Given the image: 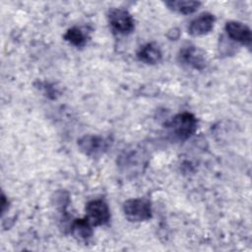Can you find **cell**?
Returning a JSON list of instances; mask_svg holds the SVG:
<instances>
[{"label":"cell","mask_w":252,"mask_h":252,"mask_svg":"<svg viewBox=\"0 0 252 252\" xmlns=\"http://www.w3.org/2000/svg\"><path fill=\"white\" fill-rule=\"evenodd\" d=\"M70 232L76 240L87 242L93 236V225L87 218L75 219L70 224Z\"/></svg>","instance_id":"9c48e42d"},{"label":"cell","mask_w":252,"mask_h":252,"mask_svg":"<svg viewBox=\"0 0 252 252\" xmlns=\"http://www.w3.org/2000/svg\"><path fill=\"white\" fill-rule=\"evenodd\" d=\"M161 57L162 53L160 48L158 44L154 42L144 44L137 52V58L139 59V61L150 65L158 63L161 60Z\"/></svg>","instance_id":"30bf717a"},{"label":"cell","mask_w":252,"mask_h":252,"mask_svg":"<svg viewBox=\"0 0 252 252\" xmlns=\"http://www.w3.org/2000/svg\"><path fill=\"white\" fill-rule=\"evenodd\" d=\"M180 60L198 70H202L206 66V59L204 53L196 46L190 45L182 48L179 53Z\"/></svg>","instance_id":"ba28073f"},{"label":"cell","mask_w":252,"mask_h":252,"mask_svg":"<svg viewBox=\"0 0 252 252\" xmlns=\"http://www.w3.org/2000/svg\"><path fill=\"white\" fill-rule=\"evenodd\" d=\"M107 21L111 31L117 34H129L135 28L132 15L125 9H110L107 13Z\"/></svg>","instance_id":"3957f363"},{"label":"cell","mask_w":252,"mask_h":252,"mask_svg":"<svg viewBox=\"0 0 252 252\" xmlns=\"http://www.w3.org/2000/svg\"><path fill=\"white\" fill-rule=\"evenodd\" d=\"M7 204H9V202H8V200L6 199V196H5L4 194H2V201H1V211H2V214L5 213Z\"/></svg>","instance_id":"4fadbf2b"},{"label":"cell","mask_w":252,"mask_h":252,"mask_svg":"<svg viewBox=\"0 0 252 252\" xmlns=\"http://www.w3.org/2000/svg\"><path fill=\"white\" fill-rule=\"evenodd\" d=\"M78 147L86 156L98 158L107 151L109 141L97 135H85L78 140Z\"/></svg>","instance_id":"277c9868"},{"label":"cell","mask_w":252,"mask_h":252,"mask_svg":"<svg viewBox=\"0 0 252 252\" xmlns=\"http://www.w3.org/2000/svg\"><path fill=\"white\" fill-rule=\"evenodd\" d=\"M172 134L178 140L190 138L197 130V118L190 112L176 114L166 125Z\"/></svg>","instance_id":"6da1fadb"},{"label":"cell","mask_w":252,"mask_h":252,"mask_svg":"<svg viewBox=\"0 0 252 252\" xmlns=\"http://www.w3.org/2000/svg\"><path fill=\"white\" fill-rule=\"evenodd\" d=\"M201 2L199 1H185V0H171L166 1L165 5L172 11L188 15L196 12L198 8L201 6Z\"/></svg>","instance_id":"8fae6325"},{"label":"cell","mask_w":252,"mask_h":252,"mask_svg":"<svg viewBox=\"0 0 252 252\" xmlns=\"http://www.w3.org/2000/svg\"><path fill=\"white\" fill-rule=\"evenodd\" d=\"M215 16L209 12L200 14L195 18L188 27V32L193 36H200L209 33L215 24Z\"/></svg>","instance_id":"52a82bcc"},{"label":"cell","mask_w":252,"mask_h":252,"mask_svg":"<svg viewBox=\"0 0 252 252\" xmlns=\"http://www.w3.org/2000/svg\"><path fill=\"white\" fill-rule=\"evenodd\" d=\"M123 213L129 221H145L152 218V205L145 198L129 199L123 204Z\"/></svg>","instance_id":"7a4b0ae2"},{"label":"cell","mask_w":252,"mask_h":252,"mask_svg":"<svg viewBox=\"0 0 252 252\" xmlns=\"http://www.w3.org/2000/svg\"><path fill=\"white\" fill-rule=\"evenodd\" d=\"M224 30L227 36L231 40L243 45L250 46L252 40L251 30L245 24L236 21H229L225 24Z\"/></svg>","instance_id":"8992f818"},{"label":"cell","mask_w":252,"mask_h":252,"mask_svg":"<svg viewBox=\"0 0 252 252\" xmlns=\"http://www.w3.org/2000/svg\"><path fill=\"white\" fill-rule=\"evenodd\" d=\"M86 218L93 226L106 224L110 220L108 205L101 199H94L86 205Z\"/></svg>","instance_id":"5b68a950"},{"label":"cell","mask_w":252,"mask_h":252,"mask_svg":"<svg viewBox=\"0 0 252 252\" xmlns=\"http://www.w3.org/2000/svg\"><path fill=\"white\" fill-rule=\"evenodd\" d=\"M87 33L78 27L70 28L64 34V39L76 47H83L88 42Z\"/></svg>","instance_id":"7c38bea8"}]
</instances>
